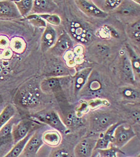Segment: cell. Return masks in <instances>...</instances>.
Listing matches in <instances>:
<instances>
[{"instance_id":"cell-20","label":"cell","mask_w":140,"mask_h":157,"mask_svg":"<svg viewBox=\"0 0 140 157\" xmlns=\"http://www.w3.org/2000/svg\"><path fill=\"white\" fill-rule=\"evenodd\" d=\"M71 33L74 37L81 42H85L87 40V33L79 23H72Z\"/></svg>"},{"instance_id":"cell-35","label":"cell","mask_w":140,"mask_h":157,"mask_svg":"<svg viewBox=\"0 0 140 157\" xmlns=\"http://www.w3.org/2000/svg\"><path fill=\"white\" fill-rule=\"evenodd\" d=\"M132 117L133 118V120H134L136 122H140V112L139 111L135 110L132 112Z\"/></svg>"},{"instance_id":"cell-17","label":"cell","mask_w":140,"mask_h":157,"mask_svg":"<svg viewBox=\"0 0 140 157\" xmlns=\"http://www.w3.org/2000/svg\"><path fill=\"white\" fill-rule=\"evenodd\" d=\"M16 113V110L13 105H7L0 113V129L5 125Z\"/></svg>"},{"instance_id":"cell-1","label":"cell","mask_w":140,"mask_h":157,"mask_svg":"<svg viewBox=\"0 0 140 157\" xmlns=\"http://www.w3.org/2000/svg\"><path fill=\"white\" fill-rule=\"evenodd\" d=\"M117 122V116L114 112L96 111L90 116V129L96 133L105 132Z\"/></svg>"},{"instance_id":"cell-9","label":"cell","mask_w":140,"mask_h":157,"mask_svg":"<svg viewBox=\"0 0 140 157\" xmlns=\"http://www.w3.org/2000/svg\"><path fill=\"white\" fill-rule=\"evenodd\" d=\"M57 4L51 0H36L33 1L31 12L34 14H51L56 10Z\"/></svg>"},{"instance_id":"cell-4","label":"cell","mask_w":140,"mask_h":157,"mask_svg":"<svg viewBox=\"0 0 140 157\" xmlns=\"http://www.w3.org/2000/svg\"><path fill=\"white\" fill-rule=\"evenodd\" d=\"M42 132L41 131H36L32 134L22 152L24 157H36L39 149L43 145L42 140Z\"/></svg>"},{"instance_id":"cell-5","label":"cell","mask_w":140,"mask_h":157,"mask_svg":"<svg viewBox=\"0 0 140 157\" xmlns=\"http://www.w3.org/2000/svg\"><path fill=\"white\" fill-rule=\"evenodd\" d=\"M33 122L30 119H23L14 125L12 131V137L14 144L24 139L32 131Z\"/></svg>"},{"instance_id":"cell-31","label":"cell","mask_w":140,"mask_h":157,"mask_svg":"<svg viewBox=\"0 0 140 157\" xmlns=\"http://www.w3.org/2000/svg\"><path fill=\"white\" fill-rule=\"evenodd\" d=\"M109 103L105 100L101 99H93L90 100L88 103V105L90 109L92 110L96 109L102 106L109 105Z\"/></svg>"},{"instance_id":"cell-32","label":"cell","mask_w":140,"mask_h":157,"mask_svg":"<svg viewBox=\"0 0 140 157\" xmlns=\"http://www.w3.org/2000/svg\"><path fill=\"white\" fill-rule=\"evenodd\" d=\"M11 46L14 51L21 52L24 49V42L19 38H14L11 42Z\"/></svg>"},{"instance_id":"cell-28","label":"cell","mask_w":140,"mask_h":157,"mask_svg":"<svg viewBox=\"0 0 140 157\" xmlns=\"http://www.w3.org/2000/svg\"><path fill=\"white\" fill-rule=\"evenodd\" d=\"M69 75V70L65 67L60 64L54 66L51 71V75L53 76H55V77L56 78H58L60 76H64Z\"/></svg>"},{"instance_id":"cell-14","label":"cell","mask_w":140,"mask_h":157,"mask_svg":"<svg viewBox=\"0 0 140 157\" xmlns=\"http://www.w3.org/2000/svg\"><path fill=\"white\" fill-rule=\"evenodd\" d=\"M42 140L44 144L50 146H57L61 143L62 137L57 131H48L42 134Z\"/></svg>"},{"instance_id":"cell-24","label":"cell","mask_w":140,"mask_h":157,"mask_svg":"<svg viewBox=\"0 0 140 157\" xmlns=\"http://www.w3.org/2000/svg\"><path fill=\"white\" fill-rule=\"evenodd\" d=\"M100 157H117V154H124L123 152L115 146L103 150H97Z\"/></svg>"},{"instance_id":"cell-15","label":"cell","mask_w":140,"mask_h":157,"mask_svg":"<svg viewBox=\"0 0 140 157\" xmlns=\"http://www.w3.org/2000/svg\"><path fill=\"white\" fill-rule=\"evenodd\" d=\"M34 133L33 131L30 132L24 139L20 140L13 146V148L4 157H19L22 153L26 144L32 134Z\"/></svg>"},{"instance_id":"cell-16","label":"cell","mask_w":140,"mask_h":157,"mask_svg":"<svg viewBox=\"0 0 140 157\" xmlns=\"http://www.w3.org/2000/svg\"><path fill=\"white\" fill-rule=\"evenodd\" d=\"M94 2L98 3L96 4L101 10L105 13L112 11L118 8L123 1L121 0H103V1H94Z\"/></svg>"},{"instance_id":"cell-34","label":"cell","mask_w":140,"mask_h":157,"mask_svg":"<svg viewBox=\"0 0 140 157\" xmlns=\"http://www.w3.org/2000/svg\"><path fill=\"white\" fill-rule=\"evenodd\" d=\"M9 44V41L6 37H0V48H5L7 47Z\"/></svg>"},{"instance_id":"cell-21","label":"cell","mask_w":140,"mask_h":157,"mask_svg":"<svg viewBox=\"0 0 140 157\" xmlns=\"http://www.w3.org/2000/svg\"><path fill=\"white\" fill-rule=\"evenodd\" d=\"M14 2L15 3L21 16H26L32 10L33 6V1L32 0L15 1Z\"/></svg>"},{"instance_id":"cell-7","label":"cell","mask_w":140,"mask_h":157,"mask_svg":"<svg viewBox=\"0 0 140 157\" xmlns=\"http://www.w3.org/2000/svg\"><path fill=\"white\" fill-rule=\"evenodd\" d=\"M76 2L79 9L89 16L101 19H105L108 16V13L102 11L92 1L79 0L76 1Z\"/></svg>"},{"instance_id":"cell-8","label":"cell","mask_w":140,"mask_h":157,"mask_svg":"<svg viewBox=\"0 0 140 157\" xmlns=\"http://www.w3.org/2000/svg\"><path fill=\"white\" fill-rule=\"evenodd\" d=\"M21 16L17 7L12 1H0V18L16 19Z\"/></svg>"},{"instance_id":"cell-26","label":"cell","mask_w":140,"mask_h":157,"mask_svg":"<svg viewBox=\"0 0 140 157\" xmlns=\"http://www.w3.org/2000/svg\"><path fill=\"white\" fill-rule=\"evenodd\" d=\"M38 16L45 21H47L48 23L54 25H58L61 23L60 17L55 14H38Z\"/></svg>"},{"instance_id":"cell-27","label":"cell","mask_w":140,"mask_h":157,"mask_svg":"<svg viewBox=\"0 0 140 157\" xmlns=\"http://www.w3.org/2000/svg\"><path fill=\"white\" fill-rule=\"evenodd\" d=\"M122 95L126 99L130 100H137L140 97L139 92L135 89L130 88H125L123 89Z\"/></svg>"},{"instance_id":"cell-23","label":"cell","mask_w":140,"mask_h":157,"mask_svg":"<svg viewBox=\"0 0 140 157\" xmlns=\"http://www.w3.org/2000/svg\"><path fill=\"white\" fill-rule=\"evenodd\" d=\"M14 125L13 119H11L5 125L0 129V142H4L12 139V131Z\"/></svg>"},{"instance_id":"cell-2","label":"cell","mask_w":140,"mask_h":157,"mask_svg":"<svg viewBox=\"0 0 140 157\" xmlns=\"http://www.w3.org/2000/svg\"><path fill=\"white\" fill-rule=\"evenodd\" d=\"M38 121L50 125L59 132H65L67 128L58 115L54 111H42L33 115Z\"/></svg>"},{"instance_id":"cell-12","label":"cell","mask_w":140,"mask_h":157,"mask_svg":"<svg viewBox=\"0 0 140 157\" xmlns=\"http://www.w3.org/2000/svg\"><path fill=\"white\" fill-rule=\"evenodd\" d=\"M57 41V33L53 27L46 25L42 37V49L43 51L53 47Z\"/></svg>"},{"instance_id":"cell-30","label":"cell","mask_w":140,"mask_h":157,"mask_svg":"<svg viewBox=\"0 0 140 157\" xmlns=\"http://www.w3.org/2000/svg\"><path fill=\"white\" fill-rule=\"evenodd\" d=\"M140 21L132 25L131 28L130 29L129 34L130 35V37L132 40L135 41L137 43L140 42Z\"/></svg>"},{"instance_id":"cell-33","label":"cell","mask_w":140,"mask_h":157,"mask_svg":"<svg viewBox=\"0 0 140 157\" xmlns=\"http://www.w3.org/2000/svg\"><path fill=\"white\" fill-rule=\"evenodd\" d=\"M51 157H72L69 151L64 148H61L55 151Z\"/></svg>"},{"instance_id":"cell-22","label":"cell","mask_w":140,"mask_h":157,"mask_svg":"<svg viewBox=\"0 0 140 157\" xmlns=\"http://www.w3.org/2000/svg\"><path fill=\"white\" fill-rule=\"evenodd\" d=\"M127 49L129 55V59L131 63V64L133 68L134 72L137 75H140V58L138 56L137 53L133 50L132 48L127 46Z\"/></svg>"},{"instance_id":"cell-37","label":"cell","mask_w":140,"mask_h":157,"mask_svg":"<svg viewBox=\"0 0 140 157\" xmlns=\"http://www.w3.org/2000/svg\"><path fill=\"white\" fill-rule=\"evenodd\" d=\"M96 157H99V154H98V155H97V156H96Z\"/></svg>"},{"instance_id":"cell-18","label":"cell","mask_w":140,"mask_h":157,"mask_svg":"<svg viewBox=\"0 0 140 157\" xmlns=\"http://www.w3.org/2000/svg\"><path fill=\"white\" fill-rule=\"evenodd\" d=\"M91 68H87L80 71L76 76L75 82V90L78 92L85 85L90 73H91Z\"/></svg>"},{"instance_id":"cell-19","label":"cell","mask_w":140,"mask_h":157,"mask_svg":"<svg viewBox=\"0 0 140 157\" xmlns=\"http://www.w3.org/2000/svg\"><path fill=\"white\" fill-rule=\"evenodd\" d=\"M122 71L127 81L134 82V72L129 57L126 55L123 56L122 62Z\"/></svg>"},{"instance_id":"cell-36","label":"cell","mask_w":140,"mask_h":157,"mask_svg":"<svg viewBox=\"0 0 140 157\" xmlns=\"http://www.w3.org/2000/svg\"><path fill=\"white\" fill-rule=\"evenodd\" d=\"M98 155V151H94V153H93V155L91 156V157H96Z\"/></svg>"},{"instance_id":"cell-11","label":"cell","mask_w":140,"mask_h":157,"mask_svg":"<svg viewBox=\"0 0 140 157\" xmlns=\"http://www.w3.org/2000/svg\"><path fill=\"white\" fill-rule=\"evenodd\" d=\"M40 95L34 90H26L22 92L19 96L21 105L26 107H33L38 105Z\"/></svg>"},{"instance_id":"cell-25","label":"cell","mask_w":140,"mask_h":157,"mask_svg":"<svg viewBox=\"0 0 140 157\" xmlns=\"http://www.w3.org/2000/svg\"><path fill=\"white\" fill-rule=\"evenodd\" d=\"M118 9V12L125 16H133V15H137V11L139 12V10H137L136 7L134 6V5H129V4H122L118 7L117 9Z\"/></svg>"},{"instance_id":"cell-13","label":"cell","mask_w":140,"mask_h":157,"mask_svg":"<svg viewBox=\"0 0 140 157\" xmlns=\"http://www.w3.org/2000/svg\"><path fill=\"white\" fill-rule=\"evenodd\" d=\"M61 78L52 77L43 80L40 83V89L45 93L53 92L60 88Z\"/></svg>"},{"instance_id":"cell-10","label":"cell","mask_w":140,"mask_h":157,"mask_svg":"<svg viewBox=\"0 0 140 157\" xmlns=\"http://www.w3.org/2000/svg\"><path fill=\"white\" fill-rule=\"evenodd\" d=\"M72 46L71 39L66 33H63L57 40L55 44L53 46L51 51L53 53L57 55H61L69 49Z\"/></svg>"},{"instance_id":"cell-3","label":"cell","mask_w":140,"mask_h":157,"mask_svg":"<svg viewBox=\"0 0 140 157\" xmlns=\"http://www.w3.org/2000/svg\"><path fill=\"white\" fill-rule=\"evenodd\" d=\"M136 133L131 127H126L124 122L120 124L115 129L113 143L115 147L121 149L136 136Z\"/></svg>"},{"instance_id":"cell-29","label":"cell","mask_w":140,"mask_h":157,"mask_svg":"<svg viewBox=\"0 0 140 157\" xmlns=\"http://www.w3.org/2000/svg\"><path fill=\"white\" fill-rule=\"evenodd\" d=\"M26 19L34 25L39 27H46V22L42 18H41L38 14H32L26 17Z\"/></svg>"},{"instance_id":"cell-6","label":"cell","mask_w":140,"mask_h":157,"mask_svg":"<svg viewBox=\"0 0 140 157\" xmlns=\"http://www.w3.org/2000/svg\"><path fill=\"white\" fill-rule=\"evenodd\" d=\"M97 140L85 138L81 140L74 149L75 157H91L94 151Z\"/></svg>"}]
</instances>
